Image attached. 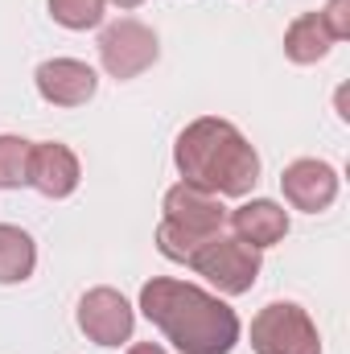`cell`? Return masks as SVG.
I'll list each match as a JSON object with an SVG mask.
<instances>
[{
  "mask_svg": "<svg viewBox=\"0 0 350 354\" xmlns=\"http://www.w3.org/2000/svg\"><path fill=\"white\" fill-rule=\"evenodd\" d=\"M140 309L181 354H231L239 342V313L214 292L174 276L149 280L140 288Z\"/></svg>",
  "mask_w": 350,
  "mask_h": 354,
  "instance_id": "1",
  "label": "cell"
},
{
  "mask_svg": "<svg viewBox=\"0 0 350 354\" xmlns=\"http://www.w3.org/2000/svg\"><path fill=\"white\" fill-rule=\"evenodd\" d=\"M29 161H33V140L0 136V189L29 185Z\"/></svg>",
  "mask_w": 350,
  "mask_h": 354,
  "instance_id": "14",
  "label": "cell"
},
{
  "mask_svg": "<svg viewBox=\"0 0 350 354\" xmlns=\"http://www.w3.org/2000/svg\"><path fill=\"white\" fill-rule=\"evenodd\" d=\"M116 8H136V4H145V0H111Z\"/></svg>",
  "mask_w": 350,
  "mask_h": 354,
  "instance_id": "18",
  "label": "cell"
},
{
  "mask_svg": "<svg viewBox=\"0 0 350 354\" xmlns=\"http://www.w3.org/2000/svg\"><path fill=\"white\" fill-rule=\"evenodd\" d=\"M322 21H326V29H330L334 41L350 37V0H330V4L322 8Z\"/></svg>",
  "mask_w": 350,
  "mask_h": 354,
  "instance_id": "16",
  "label": "cell"
},
{
  "mask_svg": "<svg viewBox=\"0 0 350 354\" xmlns=\"http://www.w3.org/2000/svg\"><path fill=\"white\" fill-rule=\"evenodd\" d=\"M174 165L181 181H194L219 198H243L260 181V153L231 120L219 115H202L177 136Z\"/></svg>",
  "mask_w": 350,
  "mask_h": 354,
  "instance_id": "2",
  "label": "cell"
},
{
  "mask_svg": "<svg viewBox=\"0 0 350 354\" xmlns=\"http://www.w3.org/2000/svg\"><path fill=\"white\" fill-rule=\"evenodd\" d=\"M29 185H33L42 198H71V194L79 189V157H75L66 145H58V140L33 145Z\"/></svg>",
  "mask_w": 350,
  "mask_h": 354,
  "instance_id": "10",
  "label": "cell"
},
{
  "mask_svg": "<svg viewBox=\"0 0 350 354\" xmlns=\"http://www.w3.org/2000/svg\"><path fill=\"white\" fill-rule=\"evenodd\" d=\"M79 330L87 334L95 346H120L132 338V305L116 292V288H91L87 297L79 301Z\"/></svg>",
  "mask_w": 350,
  "mask_h": 354,
  "instance_id": "6",
  "label": "cell"
},
{
  "mask_svg": "<svg viewBox=\"0 0 350 354\" xmlns=\"http://www.w3.org/2000/svg\"><path fill=\"white\" fill-rule=\"evenodd\" d=\"M107 0H50V17L62 29H95L103 21Z\"/></svg>",
  "mask_w": 350,
  "mask_h": 354,
  "instance_id": "15",
  "label": "cell"
},
{
  "mask_svg": "<svg viewBox=\"0 0 350 354\" xmlns=\"http://www.w3.org/2000/svg\"><path fill=\"white\" fill-rule=\"evenodd\" d=\"M280 189H284V198H288L293 210L317 214V210L334 206V198H338V174H334V165H326L317 157H301V161H293L280 174Z\"/></svg>",
  "mask_w": 350,
  "mask_h": 354,
  "instance_id": "8",
  "label": "cell"
},
{
  "mask_svg": "<svg viewBox=\"0 0 350 354\" xmlns=\"http://www.w3.org/2000/svg\"><path fill=\"white\" fill-rule=\"evenodd\" d=\"M252 351L256 354H322L317 326L293 301H272L252 317Z\"/></svg>",
  "mask_w": 350,
  "mask_h": 354,
  "instance_id": "4",
  "label": "cell"
},
{
  "mask_svg": "<svg viewBox=\"0 0 350 354\" xmlns=\"http://www.w3.org/2000/svg\"><path fill=\"white\" fill-rule=\"evenodd\" d=\"M161 46H157V33L145 25V21H111L103 33H99V62L111 79H136L145 75L153 62H157Z\"/></svg>",
  "mask_w": 350,
  "mask_h": 354,
  "instance_id": "5",
  "label": "cell"
},
{
  "mask_svg": "<svg viewBox=\"0 0 350 354\" xmlns=\"http://www.w3.org/2000/svg\"><path fill=\"white\" fill-rule=\"evenodd\" d=\"M165 223L185 235H219L227 223V206L219 194H210L194 181H177L165 194Z\"/></svg>",
  "mask_w": 350,
  "mask_h": 354,
  "instance_id": "7",
  "label": "cell"
},
{
  "mask_svg": "<svg viewBox=\"0 0 350 354\" xmlns=\"http://www.w3.org/2000/svg\"><path fill=\"white\" fill-rule=\"evenodd\" d=\"M227 223H231L235 239L252 243L256 252L272 248V243H280V239L288 235V214H284V206H280V202H272V198L243 202L239 210H231V214H227Z\"/></svg>",
  "mask_w": 350,
  "mask_h": 354,
  "instance_id": "11",
  "label": "cell"
},
{
  "mask_svg": "<svg viewBox=\"0 0 350 354\" xmlns=\"http://www.w3.org/2000/svg\"><path fill=\"white\" fill-rule=\"evenodd\" d=\"M198 276H206L223 297H243V292H252V284L260 280V252L252 248V243H243V239H235V235H210L194 256H190V264Z\"/></svg>",
  "mask_w": 350,
  "mask_h": 354,
  "instance_id": "3",
  "label": "cell"
},
{
  "mask_svg": "<svg viewBox=\"0 0 350 354\" xmlns=\"http://www.w3.org/2000/svg\"><path fill=\"white\" fill-rule=\"evenodd\" d=\"M128 354H165V351H161L157 342H136V346H132Z\"/></svg>",
  "mask_w": 350,
  "mask_h": 354,
  "instance_id": "17",
  "label": "cell"
},
{
  "mask_svg": "<svg viewBox=\"0 0 350 354\" xmlns=\"http://www.w3.org/2000/svg\"><path fill=\"white\" fill-rule=\"evenodd\" d=\"M33 264H37V248L33 239L12 227V223H0V284H21L33 276Z\"/></svg>",
  "mask_w": 350,
  "mask_h": 354,
  "instance_id": "13",
  "label": "cell"
},
{
  "mask_svg": "<svg viewBox=\"0 0 350 354\" xmlns=\"http://www.w3.org/2000/svg\"><path fill=\"white\" fill-rule=\"evenodd\" d=\"M334 37L322 21V12H301L288 29H284V58L297 62V66H313L330 54Z\"/></svg>",
  "mask_w": 350,
  "mask_h": 354,
  "instance_id": "12",
  "label": "cell"
},
{
  "mask_svg": "<svg viewBox=\"0 0 350 354\" xmlns=\"http://www.w3.org/2000/svg\"><path fill=\"white\" fill-rule=\"evenodd\" d=\"M33 79H37V95L54 107H83L99 87L95 71L79 58H50L37 66Z\"/></svg>",
  "mask_w": 350,
  "mask_h": 354,
  "instance_id": "9",
  "label": "cell"
}]
</instances>
